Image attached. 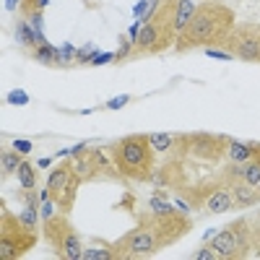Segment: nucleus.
Here are the masks:
<instances>
[{
    "label": "nucleus",
    "instance_id": "39448f33",
    "mask_svg": "<svg viewBox=\"0 0 260 260\" xmlns=\"http://www.w3.org/2000/svg\"><path fill=\"white\" fill-rule=\"evenodd\" d=\"M211 247L216 250V257H221V260L247 257L255 250L252 237H250V229H247V219H237L232 224H226L221 232L213 237Z\"/></svg>",
    "mask_w": 260,
    "mask_h": 260
},
{
    "label": "nucleus",
    "instance_id": "6ab92c4d",
    "mask_svg": "<svg viewBox=\"0 0 260 260\" xmlns=\"http://www.w3.org/2000/svg\"><path fill=\"white\" fill-rule=\"evenodd\" d=\"M81 257H83V260H112V257H115V250H112V247H89V250H83Z\"/></svg>",
    "mask_w": 260,
    "mask_h": 260
},
{
    "label": "nucleus",
    "instance_id": "f704fd0d",
    "mask_svg": "<svg viewBox=\"0 0 260 260\" xmlns=\"http://www.w3.org/2000/svg\"><path fill=\"white\" fill-rule=\"evenodd\" d=\"M52 164V159H47V156H44V159H39L37 161V166H42V169H44V166H50Z\"/></svg>",
    "mask_w": 260,
    "mask_h": 260
},
{
    "label": "nucleus",
    "instance_id": "4468645a",
    "mask_svg": "<svg viewBox=\"0 0 260 260\" xmlns=\"http://www.w3.org/2000/svg\"><path fill=\"white\" fill-rule=\"evenodd\" d=\"M32 55H34L37 63H42V65H63V60H60V50L52 47L50 42H44V44H39V47H34Z\"/></svg>",
    "mask_w": 260,
    "mask_h": 260
},
{
    "label": "nucleus",
    "instance_id": "aec40b11",
    "mask_svg": "<svg viewBox=\"0 0 260 260\" xmlns=\"http://www.w3.org/2000/svg\"><path fill=\"white\" fill-rule=\"evenodd\" d=\"M21 156H19V151H8V154H3V175H11V172H16L19 166H21Z\"/></svg>",
    "mask_w": 260,
    "mask_h": 260
},
{
    "label": "nucleus",
    "instance_id": "c85d7f7f",
    "mask_svg": "<svg viewBox=\"0 0 260 260\" xmlns=\"http://www.w3.org/2000/svg\"><path fill=\"white\" fill-rule=\"evenodd\" d=\"M42 219H50V216H55V208H57V203L52 201V198H47V201H42Z\"/></svg>",
    "mask_w": 260,
    "mask_h": 260
},
{
    "label": "nucleus",
    "instance_id": "c756f323",
    "mask_svg": "<svg viewBox=\"0 0 260 260\" xmlns=\"http://www.w3.org/2000/svg\"><path fill=\"white\" fill-rule=\"evenodd\" d=\"M128 102H130V97H128V94L115 97V99H110V102H107V110H122V107H125Z\"/></svg>",
    "mask_w": 260,
    "mask_h": 260
},
{
    "label": "nucleus",
    "instance_id": "f257e3e1",
    "mask_svg": "<svg viewBox=\"0 0 260 260\" xmlns=\"http://www.w3.org/2000/svg\"><path fill=\"white\" fill-rule=\"evenodd\" d=\"M237 26L234 11L224 3H201L195 8L193 19L188 26L177 34L175 50L177 52H190L198 47H224L226 37Z\"/></svg>",
    "mask_w": 260,
    "mask_h": 260
},
{
    "label": "nucleus",
    "instance_id": "f3484780",
    "mask_svg": "<svg viewBox=\"0 0 260 260\" xmlns=\"http://www.w3.org/2000/svg\"><path fill=\"white\" fill-rule=\"evenodd\" d=\"M148 141H151V146H154V151L164 154V151H169L177 143V135L175 133H154V135H148Z\"/></svg>",
    "mask_w": 260,
    "mask_h": 260
},
{
    "label": "nucleus",
    "instance_id": "bb28decb",
    "mask_svg": "<svg viewBox=\"0 0 260 260\" xmlns=\"http://www.w3.org/2000/svg\"><path fill=\"white\" fill-rule=\"evenodd\" d=\"M21 221H24L26 226L34 229V224H37V206H26L24 213H21Z\"/></svg>",
    "mask_w": 260,
    "mask_h": 260
},
{
    "label": "nucleus",
    "instance_id": "9d476101",
    "mask_svg": "<svg viewBox=\"0 0 260 260\" xmlns=\"http://www.w3.org/2000/svg\"><path fill=\"white\" fill-rule=\"evenodd\" d=\"M70 224L65 216H50V219H44V239H47L52 247L57 250L60 247V242H63V237L70 232Z\"/></svg>",
    "mask_w": 260,
    "mask_h": 260
},
{
    "label": "nucleus",
    "instance_id": "6e6552de",
    "mask_svg": "<svg viewBox=\"0 0 260 260\" xmlns=\"http://www.w3.org/2000/svg\"><path fill=\"white\" fill-rule=\"evenodd\" d=\"M224 50L232 57L260 63V24H237L226 37Z\"/></svg>",
    "mask_w": 260,
    "mask_h": 260
},
{
    "label": "nucleus",
    "instance_id": "4be33fe9",
    "mask_svg": "<svg viewBox=\"0 0 260 260\" xmlns=\"http://www.w3.org/2000/svg\"><path fill=\"white\" fill-rule=\"evenodd\" d=\"M8 104H13V107H26L29 104V94L24 89H13V91H8Z\"/></svg>",
    "mask_w": 260,
    "mask_h": 260
},
{
    "label": "nucleus",
    "instance_id": "393cba45",
    "mask_svg": "<svg viewBox=\"0 0 260 260\" xmlns=\"http://www.w3.org/2000/svg\"><path fill=\"white\" fill-rule=\"evenodd\" d=\"M193 260H216V250H213L211 244H206V247L193 252Z\"/></svg>",
    "mask_w": 260,
    "mask_h": 260
},
{
    "label": "nucleus",
    "instance_id": "f8f14e48",
    "mask_svg": "<svg viewBox=\"0 0 260 260\" xmlns=\"http://www.w3.org/2000/svg\"><path fill=\"white\" fill-rule=\"evenodd\" d=\"M55 252H57V257H63V260H78V257L83 255V247H81L78 234L70 229V232L63 237V242H60V247H57Z\"/></svg>",
    "mask_w": 260,
    "mask_h": 260
},
{
    "label": "nucleus",
    "instance_id": "5701e85b",
    "mask_svg": "<svg viewBox=\"0 0 260 260\" xmlns=\"http://www.w3.org/2000/svg\"><path fill=\"white\" fill-rule=\"evenodd\" d=\"M94 57H97V47H94V42H89L86 47L78 50V57H75V60H78V63H91Z\"/></svg>",
    "mask_w": 260,
    "mask_h": 260
},
{
    "label": "nucleus",
    "instance_id": "c9c22d12",
    "mask_svg": "<svg viewBox=\"0 0 260 260\" xmlns=\"http://www.w3.org/2000/svg\"><path fill=\"white\" fill-rule=\"evenodd\" d=\"M208 3H221V0H208Z\"/></svg>",
    "mask_w": 260,
    "mask_h": 260
},
{
    "label": "nucleus",
    "instance_id": "b1692460",
    "mask_svg": "<svg viewBox=\"0 0 260 260\" xmlns=\"http://www.w3.org/2000/svg\"><path fill=\"white\" fill-rule=\"evenodd\" d=\"M148 208L154 211V213H166V211H175L169 203H164L161 198H156V195H154V198H151V201H148Z\"/></svg>",
    "mask_w": 260,
    "mask_h": 260
},
{
    "label": "nucleus",
    "instance_id": "a878e982",
    "mask_svg": "<svg viewBox=\"0 0 260 260\" xmlns=\"http://www.w3.org/2000/svg\"><path fill=\"white\" fill-rule=\"evenodd\" d=\"M11 146H13V151H19V154H32V148H34V143H32V141H26V138H16V141H11Z\"/></svg>",
    "mask_w": 260,
    "mask_h": 260
},
{
    "label": "nucleus",
    "instance_id": "2f4dec72",
    "mask_svg": "<svg viewBox=\"0 0 260 260\" xmlns=\"http://www.w3.org/2000/svg\"><path fill=\"white\" fill-rule=\"evenodd\" d=\"M206 52H208V57H219V60H234V57L229 55L226 50H216V47H208Z\"/></svg>",
    "mask_w": 260,
    "mask_h": 260
},
{
    "label": "nucleus",
    "instance_id": "423d86ee",
    "mask_svg": "<svg viewBox=\"0 0 260 260\" xmlns=\"http://www.w3.org/2000/svg\"><path fill=\"white\" fill-rule=\"evenodd\" d=\"M232 138L226 135H213V133H188L177 135V148L180 156H193L198 161H219L226 156V146Z\"/></svg>",
    "mask_w": 260,
    "mask_h": 260
},
{
    "label": "nucleus",
    "instance_id": "f03ea898",
    "mask_svg": "<svg viewBox=\"0 0 260 260\" xmlns=\"http://www.w3.org/2000/svg\"><path fill=\"white\" fill-rule=\"evenodd\" d=\"M110 154L115 161V169L120 177L135 180V182H146L154 177V146H151L148 135L143 133H133L125 135L110 146Z\"/></svg>",
    "mask_w": 260,
    "mask_h": 260
},
{
    "label": "nucleus",
    "instance_id": "9b49d317",
    "mask_svg": "<svg viewBox=\"0 0 260 260\" xmlns=\"http://www.w3.org/2000/svg\"><path fill=\"white\" fill-rule=\"evenodd\" d=\"M206 208L211 211V213H226V211H232L234 208V198H232V193H229V188L224 190V188H216L208 198H206Z\"/></svg>",
    "mask_w": 260,
    "mask_h": 260
},
{
    "label": "nucleus",
    "instance_id": "473e14b6",
    "mask_svg": "<svg viewBox=\"0 0 260 260\" xmlns=\"http://www.w3.org/2000/svg\"><path fill=\"white\" fill-rule=\"evenodd\" d=\"M107 60H115V52H104V55H97L94 60H91V65H104Z\"/></svg>",
    "mask_w": 260,
    "mask_h": 260
},
{
    "label": "nucleus",
    "instance_id": "20e7f679",
    "mask_svg": "<svg viewBox=\"0 0 260 260\" xmlns=\"http://www.w3.org/2000/svg\"><path fill=\"white\" fill-rule=\"evenodd\" d=\"M37 244V232L32 226H26L21 216L3 211L0 213V255L3 260H13L24 255L26 250H32Z\"/></svg>",
    "mask_w": 260,
    "mask_h": 260
},
{
    "label": "nucleus",
    "instance_id": "a211bd4d",
    "mask_svg": "<svg viewBox=\"0 0 260 260\" xmlns=\"http://www.w3.org/2000/svg\"><path fill=\"white\" fill-rule=\"evenodd\" d=\"M50 0H21V19H32L37 16V13H42L44 8H47Z\"/></svg>",
    "mask_w": 260,
    "mask_h": 260
},
{
    "label": "nucleus",
    "instance_id": "1a4fd4ad",
    "mask_svg": "<svg viewBox=\"0 0 260 260\" xmlns=\"http://www.w3.org/2000/svg\"><path fill=\"white\" fill-rule=\"evenodd\" d=\"M112 250H115V257H146V255L159 252L161 247L146 226H138L133 232H128L122 239H117L112 244Z\"/></svg>",
    "mask_w": 260,
    "mask_h": 260
},
{
    "label": "nucleus",
    "instance_id": "ddd939ff",
    "mask_svg": "<svg viewBox=\"0 0 260 260\" xmlns=\"http://www.w3.org/2000/svg\"><path fill=\"white\" fill-rule=\"evenodd\" d=\"M16 42L19 44H26V47H39V44H44V39L37 34V29L32 26V21H26V19H21L19 24H16Z\"/></svg>",
    "mask_w": 260,
    "mask_h": 260
},
{
    "label": "nucleus",
    "instance_id": "2eb2a0df",
    "mask_svg": "<svg viewBox=\"0 0 260 260\" xmlns=\"http://www.w3.org/2000/svg\"><path fill=\"white\" fill-rule=\"evenodd\" d=\"M195 8H198V3H195V0H180V6H177V13H175V26H177V34H180L182 29L188 26V21L193 19Z\"/></svg>",
    "mask_w": 260,
    "mask_h": 260
},
{
    "label": "nucleus",
    "instance_id": "dca6fc26",
    "mask_svg": "<svg viewBox=\"0 0 260 260\" xmlns=\"http://www.w3.org/2000/svg\"><path fill=\"white\" fill-rule=\"evenodd\" d=\"M16 177L21 182V190H32L37 185V169L32 166V161H21V166L16 169Z\"/></svg>",
    "mask_w": 260,
    "mask_h": 260
},
{
    "label": "nucleus",
    "instance_id": "7ed1b4c3",
    "mask_svg": "<svg viewBox=\"0 0 260 260\" xmlns=\"http://www.w3.org/2000/svg\"><path fill=\"white\" fill-rule=\"evenodd\" d=\"M138 226H146L151 234L156 237L159 247H169L177 239H182L190 229H193V221L188 213L182 211H166V213H141L138 216Z\"/></svg>",
    "mask_w": 260,
    "mask_h": 260
},
{
    "label": "nucleus",
    "instance_id": "72a5a7b5",
    "mask_svg": "<svg viewBox=\"0 0 260 260\" xmlns=\"http://www.w3.org/2000/svg\"><path fill=\"white\" fill-rule=\"evenodd\" d=\"M6 8H8V11H16V8H21V0H6Z\"/></svg>",
    "mask_w": 260,
    "mask_h": 260
},
{
    "label": "nucleus",
    "instance_id": "7c9ffc66",
    "mask_svg": "<svg viewBox=\"0 0 260 260\" xmlns=\"http://www.w3.org/2000/svg\"><path fill=\"white\" fill-rule=\"evenodd\" d=\"M151 3H154V0H138V6H135V19H143V13L151 8Z\"/></svg>",
    "mask_w": 260,
    "mask_h": 260
},
{
    "label": "nucleus",
    "instance_id": "cd10ccee",
    "mask_svg": "<svg viewBox=\"0 0 260 260\" xmlns=\"http://www.w3.org/2000/svg\"><path fill=\"white\" fill-rule=\"evenodd\" d=\"M73 57H78L75 47H73V44H63V47H60V60H63V65H65V63H70Z\"/></svg>",
    "mask_w": 260,
    "mask_h": 260
},
{
    "label": "nucleus",
    "instance_id": "0eeeda50",
    "mask_svg": "<svg viewBox=\"0 0 260 260\" xmlns=\"http://www.w3.org/2000/svg\"><path fill=\"white\" fill-rule=\"evenodd\" d=\"M81 177L73 172V166H70V159L65 164H60L52 169L50 180H47V190H50V198L57 203V208L68 213L75 203V193H78V185H81Z\"/></svg>",
    "mask_w": 260,
    "mask_h": 260
},
{
    "label": "nucleus",
    "instance_id": "412c9836",
    "mask_svg": "<svg viewBox=\"0 0 260 260\" xmlns=\"http://www.w3.org/2000/svg\"><path fill=\"white\" fill-rule=\"evenodd\" d=\"M247 229H250V237H252V244L255 250H260V211L247 216Z\"/></svg>",
    "mask_w": 260,
    "mask_h": 260
}]
</instances>
